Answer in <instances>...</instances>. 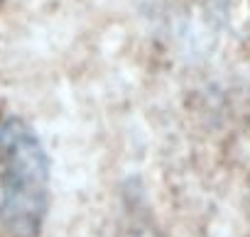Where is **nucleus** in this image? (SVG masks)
Segmentation results:
<instances>
[{
	"mask_svg": "<svg viewBox=\"0 0 250 237\" xmlns=\"http://www.w3.org/2000/svg\"><path fill=\"white\" fill-rule=\"evenodd\" d=\"M49 208V159L20 117L0 120V222L13 237H37Z\"/></svg>",
	"mask_w": 250,
	"mask_h": 237,
	"instance_id": "1",
	"label": "nucleus"
},
{
	"mask_svg": "<svg viewBox=\"0 0 250 237\" xmlns=\"http://www.w3.org/2000/svg\"><path fill=\"white\" fill-rule=\"evenodd\" d=\"M0 3H3V0H0Z\"/></svg>",
	"mask_w": 250,
	"mask_h": 237,
	"instance_id": "2",
	"label": "nucleus"
}]
</instances>
